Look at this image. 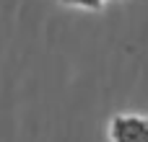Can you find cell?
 <instances>
[{
	"instance_id": "cell-1",
	"label": "cell",
	"mask_w": 148,
	"mask_h": 142,
	"mask_svg": "<svg viewBox=\"0 0 148 142\" xmlns=\"http://www.w3.org/2000/svg\"><path fill=\"white\" fill-rule=\"evenodd\" d=\"M112 142H148V116L140 114H117L109 122Z\"/></svg>"
},
{
	"instance_id": "cell-2",
	"label": "cell",
	"mask_w": 148,
	"mask_h": 142,
	"mask_svg": "<svg viewBox=\"0 0 148 142\" xmlns=\"http://www.w3.org/2000/svg\"><path fill=\"white\" fill-rule=\"evenodd\" d=\"M70 8H83V10H101L109 0H62Z\"/></svg>"
},
{
	"instance_id": "cell-3",
	"label": "cell",
	"mask_w": 148,
	"mask_h": 142,
	"mask_svg": "<svg viewBox=\"0 0 148 142\" xmlns=\"http://www.w3.org/2000/svg\"><path fill=\"white\" fill-rule=\"evenodd\" d=\"M117 3H125V0H117Z\"/></svg>"
}]
</instances>
